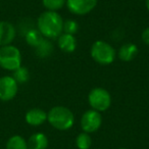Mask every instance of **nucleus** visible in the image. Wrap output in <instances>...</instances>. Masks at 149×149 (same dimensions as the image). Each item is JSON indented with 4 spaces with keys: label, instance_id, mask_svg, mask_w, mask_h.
<instances>
[{
    "label": "nucleus",
    "instance_id": "obj_1",
    "mask_svg": "<svg viewBox=\"0 0 149 149\" xmlns=\"http://www.w3.org/2000/svg\"><path fill=\"white\" fill-rule=\"evenodd\" d=\"M62 28L63 19L57 11L45 10L37 19V29L46 39H57L62 34Z\"/></svg>",
    "mask_w": 149,
    "mask_h": 149
},
{
    "label": "nucleus",
    "instance_id": "obj_2",
    "mask_svg": "<svg viewBox=\"0 0 149 149\" xmlns=\"http://www.w3.org/2000/svg\"><path fill=\"white\" fill-rule=\"evenodd\" d=\"M47 122L58 131H68L74 126V116L65 106L57 105L47 112Z\"/></svg>",
    "mask_w": 149,
    "mask_h": 149
},
{
    "label": "nucleus",
    "instance_id": "obj_3",
    "mask_svg": "<svg viewBox=\"0 0 149 149\" xmlns=\"http://www.w3.org/2000/svg\"><path fill=\"white\" fill-rule=\"evenodd\" d=\"M90 54L94 61L101 65H108L116 58V51L109 43L103 40H97L91 46Z\"/></svg>",
    "mask_w": 149,
    "mask_h": 149
},
{
    "label": "nucleus",
    "instance_id": "obj_4",
    "mask_svg": "<svg viewBox=\"0 0 149 149\" xmlns=\"http://www.w3.org/2000/svg\"><path fill=\"white\" fill-rule=\"evenodd\" d=\"M22 65V53L15 45L0 47V68L8 72H13Z\"/></svg>",
    "mask_w": 149,
    "mask_h": 149
},
{
    "label": "nucleus",
    "instance_id": "obj_5",
    "mask_svg": "<svg viewBox=\"0 0 149 149\" xmlns=\"http://www.w3.org/2000/svg\"><path fill=\"white\" fill-rule=\"evenodd\" d=\"M88 102L92 109H95L99 112L105 111L111 105V95L104 88H94L89 92Z\"/></svg>",
    "mask_w": 149,
    "mask_h": 149
},
{
    "label": "nucleus",
    "instance_id": "obj_6",
    "mask_svg": "<svg viewBox=\"0 0 149 149\" xmlns=\"http://www.w3.org/2000/svg\"><path fill=\"white\" fill-rule=\"evenodd\" d=\"M81 128L82 131L88 134L97 132L102 124V116L99 111L95 109H89L83 113L81 118Z\"/></svg>",
    "mask_w": 149,
    "mask_h": 149
},
{
    "label": "nucleus",
    "instance_id": "obj_7",
    "mask_svg": "<svg viewBox=\"0 0 149 149\" xmlns=\"http://www.w3.org/2000/svg\"><path fill=\"white\" fill-rule=\"evenodd\" d=\"M19 91V84L13 76H3L0 78V100L10 101L17 96Z\"/></svg>",
    "mask_w": 149,
    "mask_h": 149
},
{
    "label": "nucleus",
    "instance_id": "obj_8",
    "mask_svg": "<svg viewBox=\"0 0 149 149\" xmlns=\"http://www.w3.org/2000/svg\"><path fill=\"white\" fill-rule=\"evenodd\" d=\"M98 0H66L68 10L76 15H85L91 13L97 5Z\"/></svg>",
    "mask_w": 149,
    "mask_h": 149
},
{
    "label": "nucleus",
    "instance_id": "obj_9",
    "mask_svg": "<svg viewBox=\"0 0 149 149\" xmlns=\"http://www.w3.org/2000/svg\"><path fill=\"white\" fill-rule=\"evenodd\" d=\"M17 37V28L13 24L0 21V47L10 45Z\"/></svg>",
    "mask_w": 149,
    "mask_h": 149
},
{
    "label": "nucleus",
    "instance_id": "obj_10",
    "mask_svg": "<svg viewBox=\"0 0 149 149\" xmlns=\"http://www.w3.org/2000/svg\"><path fill=\"white\" fill-rule=\"evenodd\" d=\"M26 123L32 127H39L47 120V112L41 108H31L26 112Z\"/></svg>",
    "mask_w": 149,
    "mask_h": 149
},
{
    "label": "nucleus",
    "instance_id": "obj_11",
    "mask_svg": "<svg viewBox=\"0 0 149 149\" xmlns=\"http://www.w3.org/2000/svg\"><path fill=\"white\" fill-rule=\"evenodd\" d=\"M57 45L61 51L65 53H72L77 48V39L74 35L62 33L57 38Z\"/></svg>",
    "mask_w": 149,
    "mask_h": 149
},
{
    "label": "nucleus",
    "instance_id": "obj_12",
    "mask_svg": "<svg viewBox=\"0 0 149 149\" xmlns=\"http://www.w3.org/2000/svg\"><path fill=\"white\" fill-rule=\"evenodd\" d=\"M137 54H138V47L136 44L131 43V42L123 44L118 51V58L125 62H129L133 60L136 57Z\"/></svg>",
    "mask_w": 149,
    "mask_h": 149
},
{
    "label": "nucleus",
    "instance_id": "obj_13",
    "mask_svg": "<svg viewBox=\"0 0 149 149\" xmlns=\"http://www.w3.org/2000/svg\"><path fill=\"white\" fill-rule=\"evenodd\" d=\"M28 149H47L48 138L43 133H34L27 141Z\"/></svg>",
    "mask_w": 149,
    "mask_h": 149
},
{
    "label": "nucleus",
    "instance_id": "obj_14",
    "mask_svg": "<svg viewBox=\"0 0 149 149\" xmlns=\"http://www.w3.org/2000/svg\"><path fill=\"white\" fill-rule=\"evenodd\" d=\"M53 43L51 42V40L46 39V38H43L42 41L39 43V45L35 48V52L37 54V56H39L41 58L49 57L52 54V52H53Z\"/></svg>",
    "mask_w": 149,
    "mask_h": 149
},
{
    "label": "nucleus",
    "instance_id": "obj_15",
    "mask_svg": "<svg viewBox=\"0 0 149 149\" xmlns=\"http://www.w3.org/2000/svg\"><path fill=\"white\" fill-rule=\"evenodd\" d=\"M24 37L27 42L28 45H30L31 47L36 48L39 43L43 39V36L41 35V33L39 32V30L36 29V28H31L30 30H28L25 34H24Z\"/></svg>",
    "mask_w": 149,
    "mask_h": 149
},
{
    "label": "nucleus",
    "instance_id": "obj_16",
    "mask_svg": "<svg viewBox=\"0 0 149 149\" xmlns=\"http://www.w3.org/2000/svg\"><path fill=\"white\" fill-rule=\"evenodd\" d=\"M6 149H28L27 140L21 135H13L7 140Z\"/></svg>",
    "mask_w": 149,
    "mask_h": 149
},
{
    "label": "nucleus",
    "instance_id": "obj_17",
    "mask_svg": "<svg viewBox=\"0 0 149 149\" xmlns=\"http://www.w3.org/2000/svg\"><path fill=\"white\" fill-rule=\"evenodd\" d=\"M13 77L19 85V84H25L30 79V72L26 66L21 65L19 68L13 72Z\"/></svg>",
    "mask_w": 149,
    "mask_h": 149
},
{
    "label": "nucleus",
    "instance_id": "obj_18",
    "mask_svg": "<svg viewBox=\"0 0 149 149\" xmlns=\"http://www.w3.org/2000/svg\"><path fill=\"white\" fill-rule=\"evenodd\" d=\"M76 146L78 149H90L92 146V138L90 134L85 132L80 133L76 138Z\"/></svg>",
    "mask_w": 149,
    "mask_h": 149
},
{
    "label": "nucleus",
    "instance_id": "obj_19",
    "mask_svg": "<svg viewBox=\"0 0 149 149\" xmlns=\"http://www.w3.org/2000/svg\"><path fill=\"white\" fill-rule=\"evenodd\" d=\"M66 0H42V4L49 11H58L65 5Z\"/></svg>",
    "mask_w": 149,
    "mask_h": 149
},
{
    "label": "nucleus",
    "instance_id": "obj_20",
    "mask_svg": "<svg viewBox=\"0 0 149 149\" xmlns=\"http://www.w3.org/2000/svg\"><path fill=\"white\" fill-rule=\"evenodd\" d=\"M79 30V25L76 21L74 19H66L63 21V28H62V33L70 34V35H74Z\"/></svg>",
    "mask_w": 149,
    "mask_h": 149
},
{
    "label": "nucleus",
    "instance_id": "obj_21",
    "mask_svg": "<svg viewBox=\"0 0 149 149\" xmlns=\"http://www.w3.org/2000/svg\"><path fill=\"white\" fill-rule=\"evenodd\" d=\"M141 38H142V41L144 42L146 45H149V27L144 29V31L141 34Z\"/></svg>",
    "mask_w": 149,
    "mask_h": 149
},
{
    "label": "nucleus",
    "instance_id": "obj_22",
    "mask_svg": "<svg viewBox=\"0 0 149 149\" xmlns=\"http://www.w3.org/2000/svg\"><path fill=\"white\" fill-rule=\"evenodd\" d=\"M145 4H146V8H147V10L149 11V0H146V2H145Z\"/></svg>",
    "mask_w": 149,
    "mask_h": 149
},
{
    "label": "nucleus",
    "instance_id": "obj_23",
    "mask_svg": "<svg viewBox=\"0 0 149 149\" xmlns=\"http://www.w3.org/2000/svg\"><path fill=\"white\" fill-rule=\"evenodd\" d=\"M118 149H128V148H118Z\"/></svg>",
    "mask_w": 149,
    "mask_h": 149
}]
</instances>
